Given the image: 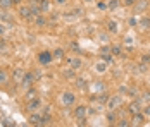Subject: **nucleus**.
Listing matches in <instances>:
<instances>
[{
  "label": "nucleus",
  "instance_id": "obj_1",
  "mask_svg": "<svg viewBox=\"0 0 150 127\" xmlns=\"http://www.w3.org/2000/svg\"><path fill=\"white\" fill-rule=\"evenodd\" d=\"M121 105H122V96H121V95L109 96V98H107V101H105V107L109 108V112H110V110H112V112H114V110H117Z\"/></svg>",
  "mask_w": 150,
  "mask_h": 127
},
{
  "label": "nucleus",
  "instance_id": "obj_2",
  "mask_svg": "<svg viewBox=\"0 0 150 127\" xmlns=\"http://www.w3.org/2000/svg\"><path fill=\"white\" fill-rule=\"evenodd\" d=\"M36 79H35V76H33V72H24V76H23V79H21V83L19 84L23 86L24 89H28V88H31L33 86V83H35Z\"/></svg>",
  "mask_w": 150,
  "mask_h": 127
},
{
  "label": "nucleus",
  "instance_id": "obj_3",
  "mask_svg": "<svg viewBox=\"0 0 150 127\" xmlns=\"http://www.w3.org/2000/svg\"><path fill=\"white\" fill-rule=\"evenodd\" d=\"M74 103H76L74 93H71V91H64L62 93V105L64 107H73Z\"/></svg>",
  "mask_w": 150,
  "mask_h": 127
},
{
  "label": "nucleus",
  "instance_id": "obj_4",
  "mask_svg": "<svg viewBox=\"0 0 150 127\" xmlns=\"http://www.w3.org/2000/svg\"><path fill=\"white\" fill-rule=\"evenodd\" d=\"M19 15H21V19L30 21V19L35 17V12H33V9H31L30 5H23V7L19 9Z\"/></svg>",
  "mask_w": 150,
  "mask_h": 127
},
{
  "label": "nucleus",
  "instance_id": "obj_5",
  "mask_svg": "<svg viewBox=\"0 0 150 127\" xmlns=\"http://www.w3.org/2000/svg\"><path fill=\"white\" fill-rule=\"evenodd\" d=\"M86 115H88V107L86 105H78L74 108V117L78 120H85Z\"/></svg>",
  "mask_w": 150,
  "mask_h": 127
},
{
  "label": "nucleus",
  "instance_id": "obj_6",
  "mask_svg": "<svg viewBox=\"0 0 150 127\" xmlns=\"http://www.w3.org/2000/svg\"><path fill=\"white\" fill-rule=\"evenodd\" d=\"M40 107H42V100L38 98V96H35V98L28 100V103H26V108H28L30 112H36Z\"/></svg>",
  "mask_w": 150,
  "mask_h": 127
},
{
  "label": "nucleus",
  "instance_id": "obj_7",
  "mask_svg": "<svg viewBox=\"0 0 150 127\" xmlns=\"http://www.w3.org/2000/svg\"><path fill=\"white\" fill-rule=\"evenodd\" d=\"M150 5L149 0H136L135 5H133V11H135L136 14H140V12H143V11H147Z\"/></svg>",
  "mask_w": 150,
  "mask_h": 127
},
{
  "label": "nucleus",
  "instance_id": "obj_8",
  "mask_svg": "<svg viewBox=\"0 0 150 127\" xmlns=\"http://www.w3.org/2000/svg\"><path fill=\"white\" fill-rule=\"evenodd\" d=\"M67 65H69L71 69L78 71V69L83 67V60H81L79 57H69V58H67Z\"/></svg>",
  "mask_w": 150,
  "mask_h": 127
},
{
  "label": "nucleus",
  "instance_id": "obj_9",
  "mask_svg": "<svg viewBox=\"0 0 150 127\" xmlns=\"http://www.w3.org/2000/svg\"><path fill=\"white\" fill-rule=\"evenodd\" d=\"M38 60H40V64H42V65H48V64L54 60V57H52L50 52H42V53L38 55Z\"/></svg>",
  "mask_w": 150,
  "mask_h": 127
},
{
  "label": "nucleus",
  "instance_id": "obj_10",
  "mask_svg": "<svg viewBox=\"0 0 150 127\" xmlns=\"http://www.w3.org/2000/svg\"><path fill=\"white\" fill-rule=\"evenodd\" d=\"M142 108H143V107H142V101H140V100H135V101H131V103H129V107H128V112L133 115V113L142 112Z\"/></svg>",
  "mask_w": 150,
  "mask_h": 127
},
{
  "label": "nucleus",
  "instance_id": "obj_11",
  "mask_svg": "<svg viewBox=\"0 0 150 127\" xmlns=\"http://www.w3.org/2000/svg\"><path fill=\"white\" fill-rule=\"evenodd\" d=\"M42 117H43V115L31 112L30 119H28V122H30V124H33V126H42Z\"/></svg>",
  "mask_w": 150,
  "mask_h": 127
},
{
  "label": "nucleus",
  "instance_id": "obj_12",
  "mask_svg": "<svg viewBox=\"0 0 150 127\" xmlns=\"http://www.w3.org/2000/svg\"><path fill=\"white\" fill-rule=\"evenodd\" d=\"M143 122H145V115H143V113H142V112L133 113V122H131L133 126H136V124H138V126H142Z\"/></svg>",
  "mask_w": 150,
  "mask_h": 127
},
{
  "label": "nucleus",
  "instance_id": "obj_13",
  "mask_svg": "<svg viewBox=\"0 0 150 127\" xmlns=\"http://www.w3.org/2000/svg\"><path fill=\"white\" fill-rule=\"evenodd\" d=\"M62 77H64V79H71V81H73V79L76 77L74 69H71V67H69V69H64V71H62Z\"/></svg>",
  "mask_w": 150,
  "mask_h": 127
},
{
  "label": "nucleus",
  "instance_id": "obj_14",
  "mask_svg": "<svg viewBox=\"0 0 150 127\" xmlns=\"http://www.w3.org/2000/svg\"><path fill=\"white\" fill-rule=\"evenodd\" d=\"M47 22H48V21H47V19H45L42 14H36V15H35V24H36L38 28H43Z\"/></svg>",
  "mask_w": 150,
  "mask_h": 127
},
{
  "label": "nucleus",
  "instance_id": "obj_15",
  "mask_svg": "<svg viewBox=\"0 0 150 127\" xmlns=\"http://www.w3.org/2000/svg\"><path fill=\"white\" fill-rule=\"evenodd\" d=\"M50 7H52L50 0H40V11L42 12H50Z\"/></svg>",
  "mask_w": 150,
  "mask_h": 127
},
{
  "label": "nucleus",
  "instance_id": "obj_16",
  "mask_svg": "<svg viewBox=\"0 0 150 127\" xmlns=\"http://www.w3.org/2000/svg\"><path fill=\"white\" fill-rule=\"evenodd\" d=\"M110 53H112V57L122 55V46H121V45H114V46H110Z\"/></svg>",
  "mask_w": 150,
  "mask_h": 127
},
{
  "label": "nucleus",
  "instance_id": "obj_17",
  "mask_svg": "<svg viewBox=\"0 0 150 127\" xmlns=\"http://www.w3.org/2000/svg\"><path fill=\"white\" fill-rule=\"evenodd\" d=\"M23 76H24V71H23V69H16L14 74H12V79H14L16 83H21Z\"/></svg>",
  "mask_w": 150,
  "mask_h": 127
},
{
  "label": "nucleus",
  "instance_id": "obj_18",
  "mask_svg": "<svg viewBox=\"0 0 150 127\" xmlns=\"http://www.w3.org/2000/svg\"><path fill=\"white\" fill-rule=\"evenodd\" d=\"M107 29H109L112 34H116V33H117V22H116V21H109V22H107Z\"/></svg>",
  "mask_w": 150,
  "mask_h": 127
},
{
  "label": "nucleus",
  "instance_id": "obj_19",
  "mask_svg": "<svg viewBox=\"0 0 150 127\" xmlns=\"http://www.w3.org/2000/svg\"><path fill=\"white\" fill-rule=\"evenodd\" d=\"M35 96H36V89L31 86V88H28V89H26V101H28V100H31V98H35Z\"/></svg>",
  "mask_w": 150,
  "mask_h": 127
},
{
  "label": "nucleus",
  "instance_id": "obj_20",
  "mask_svg": "<svg viewBox=\"0 0 150 127\" xmlns=\"http://www.w3.org/2000/svg\"><path fill=\"white\" fill-rule=\"evenodd\" d=\"M11 7H12V0H0V9L7 11V9H11Z\"/></svg>",
  "mask_w": 150,
  "mask_h": 127
},
{
  "label": "nucleus",
  "instance_id": "obj_21",
  "mask_svg": "<svg viewBox=\"0 0 150 127\" xmlns=\"http://www.w3.org/2000/svg\"><path fill=\"white\" fill-rule=\"evenodd\" d=\"M52 57H54L55 60H60V58L64 57V50H62V48H57V50H54V52H52Z\"/></svg>",
  "mask_w": 150,
  "mask_h": 127
},
{
  "label": "nucleus",
  "instance_id": "obj_22",
  "mask_svg": "<svg viewBox=\"0 0 150 127\" xmlns=\"http://www.w3.org/2000/svg\"><path fill=\"white\" fill-rule=\"evenodd\" d=\"M9 81V74L4 71V69H0V84H5Z\"/></svg>",
  "mask_w": 150,
  "mask_h": 127
},
{
  "label": "nucleus",
  "instance_id": "obj_23",
  "mask_svg": "<svg viewBox=\"0 0 150 127\" xmlns=\"http://www.w3.org/2000/svg\"><path fill=\"white\" fill-rule=\"evenodd\" d=\"M119 7V0H109V4H107V9H110V11H116Z\"/></svg>",
  "mask_w": 150,
  "mask_h": 127
},
{
  "label": "nucleus",
  "instance_id": "obj_24",
  "mask_svg": "<svg viewBox=\"0 0 150 127\" xmlns=\"http://www.w3.org/2000/svg\"><path fill=\"white\" fill-rule=\"evenodd\" d=\"M74 81H76V88H79V89H83L86 86V81L83 77H74Z\"/></svg>",
  "mask_w": 150,
  "mask_h": 127
},
{
  "label": "nucleus",
  "instance_id": "obj_25",
  "mask_svg": "<svg viewBox=\"0 0 150 127\" xmlns=\"http://www.w3.org/2000/svg\"><path fill=\"white\" fill-rule=\"evenodd\" d=\"M95 69H97L98 72H105V71H107V62H98Z\"/></svg>",
  "mask_w": 150,
  "mask_h": 127
},
{
  "label": "nucleus",
  "instance_id": "obj_26",
  "mask_svg": "<svg viewBox=\"0 0 150 127\" xmlns=\"http://www.w3.org/2000/svg\"><path fill=\"white\" fill-rule=\"evenodd\" d=\"M138 24H140L142 28H149V26H150V19H149V17H143L142 21H138Z\"/></svg>",
  "mask_w": 150,
  "mask_h": 127
},
{
  "label": "nucleus",
  "instance_id": "obj_27",
  "mask_svg": "<svg viewBox=\"0 0 150 127\" xmlns=\"http://www.w3.org/2000/svg\"><path fill=\"white\" fill-rule=\"evenodd\" d=\"M95 89L98 91V95L100 93H105V84L104 83H95Z\"/></svg>",
  "mask_w": 150,
  "mask_h": 127
},
{
  "label": "nucleus",
  "instance_id": "obj_28",
  "mask_svg": "<svg viewBox=\"0 0 150 127\" xmlns=\"http://www.w3.org/2000/svg\"><path fill=\"white\" fill-rule=\"evenodd\" d=\"M100 55H102V58H104L107 64H112V53L107 52V53H100Z\"/></svg>",
  "mask_w": 150,
  "mask_h": 127
},
{
  "label": "nucleus",
  "instance_id": "obj_29",
  "mask_svg": "<svg viewBox=\"0 0 150 127\" xmlns=\"http://www.w3.org/2000/svg\"><path fill=\"white\" fill-rule=\"evenodd\" d=\"M107 120H109V124H114V122H116V113L112 112V110H110V113L107 115Z\"/></svg>",
  "mask_w": 150,
  "mask_h": 127
},
{
  "label": "nucleus",
  "instance_id": "obj_30",
  "mask_svg": "<svg viewBox=\"0 0 150 127\" xmlns=\"http://www.w3.org/2000/svg\"><path fill=\"white\" fill-rule=\"evenodd\" d=\"M69 48H71V50H74L76 53H81V52H79V46H78L76 43H69Z\"/></svg>",
  "mask_w": 150,
  "mask_h": 127
},
{
  "label": "nucleus",
  "instance_id": "obj_31",
  "mask_svg": "<svg viewBox=\"0 0 150 127\" xmlns=\"http://www.w3.org/2000/svg\"><path fill=\"white\" fill-rule=\"evenodd\" d=\"M142 113H143V115H150V105L143 107V108H142Z\"/></svg>",
  "mask_w": 150,
  "mask_h": 127
},
{
  "label": "nucleus",
  "instance_id": "obj_32",
  "mask_svg": "<svg viewBox=\"0 0 150 127\" xmlns=\"http://www.w3.org/2000/svg\"><path fill=\"white\" fill-rule=\"evenodd\" d=\"M128 89H129V88H126V86H121V88H119V93H121V95H128Z\"/></svg>",
  "mask_w": 150,
  "mask_h": 127
},
{
  "label": "nucleus",
  "instance_id": "obj_33",
  "mask_svg": "<svg viewBox=\"0 0 150 127\" xmlns=\"http://www.w3.org/2000/svg\"><path fill=\"white\" fill-rule=\"evenodd\" d=\"M136 0H124V5H128V7H133L135 5Z\"/></svg>",
  "mask_w": 150,
  "mask_h": 127
},
{
  "label": "nucleus",
  "instance_id": "obj_34",
  "mask_svg": "<svg viewBox=\"0 0 150 127\" xmlns=\"http://www.w3.org/2000/svg\"><path fill=\"white\" fill-rule=\"evenodd\" d=\"M97 7H98L100 11H105V9H107V5H105L104 2H98V4H97Z\"/></svg>",
  "mask_w": 150,
  "mask_h": 127
},
{
  "label": "nucleus",
  "instance_id": "obj_35",
  "mask_svg": "<svg viewBox=\"0 0 150 127\" xmlns=\"http://www.w3.org/2000/svg\"><path fill=\"white\" fill-rule=\"evenodd\" d=\"M100 41L107 43V41H109V36H107V34H100Z\"/></svg>",
  "mask_w": 150,
  "mask_h": 127
},
{
  "label": "nucleus",
  "instance_id": "obj_36",
  "mask_svg": "<svg viewBox=\"0 0 150 127\" xmlns=\"http://www.w3.org/2000/svg\"><path fill=\"white\" fill-rule=\"evenodd\" d=\"M129 26H136V17H131L129 19Z\"/></svg>",
  "mask_w": 150,
  "mask_h": 127
},
{
  "label": "nucleus",
  "instance_id": "obj_37",
  "mask_svg": "<svg viewBox=\"0 0 150 127\" xmlns=\"http://www.w3.org/2000/svg\"><path fill=\"white\" fill-rule=\"evenodd\" d=\"M55 4H59V5H64V4H67V0H54Z\"/></svg>",
  "mask_w": 150,
  "mask_h": 127
},
{
  "label": "nucleus",
  "instance_id": "obj_38",
  "mask_svg": "<svg viewBox=\"0 0 150 127\" xmlns=\"http://www.w3.org/2000/svg\"><path fill=\"white\" fill-rule=\"evenodd\" d=\"M0 50H5V41L4 40H0Z\"/></svg>",
  "mask_w": 150,
  "mask_h": 127
},
{
  "label": "nucleus",
  "instance_id": "obj_39",
  "mask_svg": "<svg viewBox=\"0 0 150 127\" xmlns=\"http://www.w3.org/2000/svg\"><path fill=\"white\" fill-rule=\"evenodd\" d=\"M117 126H119V127H122V126H129V122H126V120H124V122H119Z\"/></svg>",
  "mask_w": 150,
  "mask_h": 127
},
{
  "label": "nucleus",
  "instance_id": "obj_40",
  "mask_svg": "<svg viewBox=\"0 0 150 127\" xmlns=\"http://www.w3.org/2000/svg\"><path fill=\"white\" fill-rule=\"evenodd\" d=\"M23 0H12V5H16V4H21Z\"/></svg>",
  "mask_w": 150,
  "mask_h": 127
},
{
  "label": "nucleus",
  "instance_id": "obj_41",
  "mask_svg": "<svg viewBox=\"0 0 150 127\" xmlns=\"http://www.w3.org/2000/svg\"><path fill=\"white\" fill-rule=\"evenodd\" d=\"M85 2H88V4H90V2H93V0H85Z\"/></svg>",
  "mask_w": 150,
  "mask_h": 127
},
{
  "label": "nucleus",
  "instance_id": "obj_42",
  "mask_svg": "<svg viewBox=\"0 0 150 127\" xmlns=\"http://www.w3.org/2000/svg\"><path fill=\"white\" fill-rule=\"evenodd\" d=\"M149 57H150V52H149Z\"/></svg>",
  "mask_w": 150,
  "mask_h": 127
}]
</instances>
